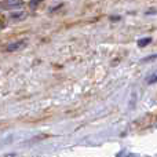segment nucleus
I'll return each instance as SVG.
<instances>
[{"mask_svg":"<svg viewBox=\"0 0 157 157\" xmlns=\"http://www.w3.org/2000/svg\"><path fill=\"white\" fill-rule=\"evenodd\" d=\"M28 44V41L25 40V39H22V40H17L14 41V43L8 44L7 47H6V51L7 52H14V51H19V50L25 48V46Z\"/></svg>","mask_w":157,"mask_h":157,"instance_id":"1","label":"nucleus"},{"mask_svg":"<svg viewBox=\"0 0 157 157\" xmlns=\"http://www.w3.org/2000/svg\"><path fill=\"white\" fill-rule=\"evenodd\" d=\"M43 2V0H30L29 2V4H30V7H36L37 4H40V3Z\"/></svg>","mask_w":157,"mask_h":157,"instance_id":"4","label":"nucleus"},{"mask_svg":"<svg viewBox=\"0 0 157 157\" xmlns=\"http://www.w3.org/2000/svg\"><path fill=\"white\" fill-rule=\"evenodd\" d=\"M22 4H24L22 0H6V2L3 3L4 8H17V7H21Z\"/></svg>","mask_w":157,"mask_h":157,"instance_id":"2","label":"nucleus"},{"mask_svg":"<svg viewBox=\"0 0 157 157\" xmlns=\"http://www.w3.org/2000/svg\"><path fill=\"white\" fill-rule=\"evenodd\" d=\"M152 41V39L150 37H145V39H141V40H138V47H145V46H147V44Z\"/></svg>","mask_w":157,"mask_h":157,"instance_id":"3","label":"nucleus"},{"mask_svg":"<svg viewBox=\"0 0 157 157\" xmlns=\"http://www.w3.org/2000/svg\"><path fill=\"white\" fill-rule=\"evenodd\" d=\"M156 75H152V76H149L147 77V83H150V84H153V83H156Z\"/></svg>","mask_w":157,"mask_h":157,"instance_id":"5","label":"nucleus"},{"mask_svg":"<svg viewBox=\"0 0 157 157\" xmlns=\"http://www.w3.org/2000/svg\"><path fill=\"white\" fill-rule=\"evenodd\" d=\"M3 28H4V19H3L2 17H0V30H2Z\"/></svg>","mask_w":157,"mask_h":157,"instance_id":"6","label":"nucleus"}]
</instances>
